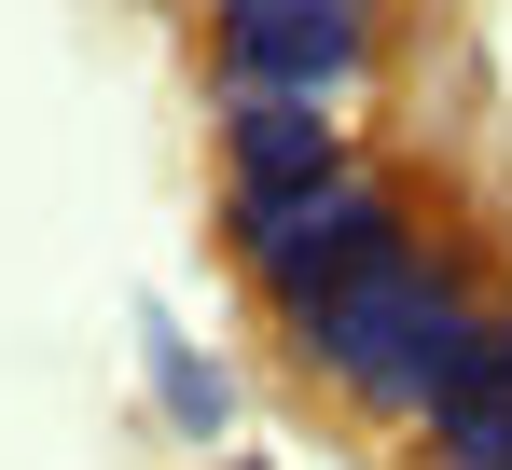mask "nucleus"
I'll list each match as a JSON object with an SVG mask.
<instances>
[{
    "mask_svg": "<svg viewBox=\"0 0 512 470\" xmlns=\"http://www.w3.org/2000/svg\"><path fill=\"white\" fill-rule=\"evenodd\" d=\"M499 305L443 235H402V249H374L360 277H333L305 318H277L291 332V360L319 374V388H346L360 415H402V429H429V401L457 388V346H471V318Z\"/></svg>",
    "mask_w": 512,
    "mask_h": 470,
    "instance_id": "1",
    "label": "nucleus"
},
{
    "mask_svg": "<svg viewBox=\"0 0 512 470\" xmlns=\"http://www.w3.org/2000/svg\"><path fill=\"white\" fill-rule=\"evenodd\" d=\"M416 235V194L388 180V166H319V180H222V249L250 263V291L277 318H305L333 277H360L374 249H402Z\"/></svg>",
    "mask_w": 512,
    "mask_h": 470,
    "instance_id": "2",
    "label": "nucleus"
},
{
    "mask_svg": "<svg viewBox=\"0 0 512 470\" xmlns=\"http://www.w3.org/2000/svg\"><path fill=\"white\" fill-rule=\"evenodd\" d=\"M388 70V0H222L208 14V83L222 97H319L346 111Z\"/></svg>",
    "mask_w": 512,
    "mask_h": 470,
    "instance_id": "3",
    "label": "nucleus"
},
{
    "mask_svg": "<svg viewBox=\"0 0 512 470\" xmlns=\"http://www.w3.org/2000/svg\"><path fill=\"white\" fill-rule=\"evenodd\" d=\"M139 374H153L167 443H194V457H222V443H236V374H222V360H208L167 305H139Z\"/></svg>",
    "mask_w": 512,
    "mask_h": 470,
    "instance_id": "4",
    "label": "nucleus"
},
{
    "mask_svg": "<svg viewBox=\"0 0 512 470\" xmlns=\"http://www.w3.org/2000/svg\"><path fill=\"white\" fill-rule=\"evenodd\" d=\"M346 166V125L319 97H222V180H319Z\"/></svg>",
    "mask_w": 512,
    "mask_h": 470,
    "instance_id": "5",
    "label": "nucleus"
},
{
    "mask_svg": "<svg viewBox=\"0 0 512 470\" xmlns=\"http://www.w3.org/2000/svg\"><path fill=\"white\" fill-rule=\"evenodd\" d=\"M429 470H512V388H471V401H443L416 429Z\"/></svg>",
    "mask_w": 512,
    "mask_h": 470,
    "instance_id": "6",
    "label": "nucleus"
},
{
    "mask_svg": "<svg viewBox=\"0 0 512 470\" xmlns=\"http://www.w3.org/2000/svg\"><path fill=\"white\" fill-rule=\"evenodd\" d=\"M208 14H222V0H208Z\"/></svg>",
    "mask_w": 512,
    "mask_h": 470,
    "instance_id": "7",
    "label": "nucleus"
}]
</instances>
